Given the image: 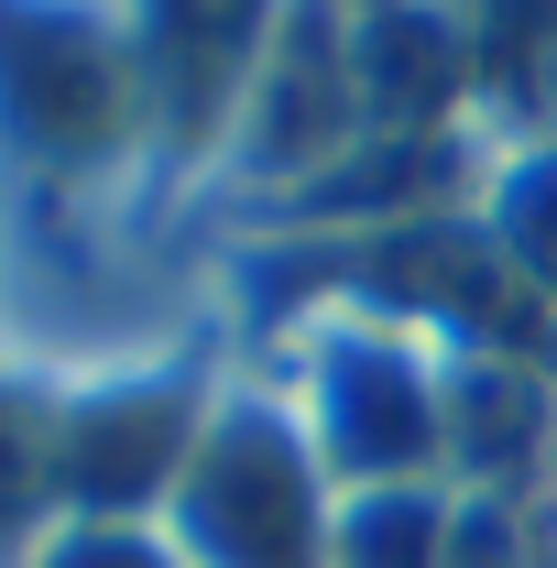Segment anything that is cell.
<instances>
[{
	"mask_svg": "<svg viewBox=\"0 0 557 568\" xmlns=\"http://www.w3.org/2000/svg\"><path fill=\"white\" fill-rule=\"evenodd\" d=\"M67 568H153V558H142V547H77Z\"/></svg>",
	"mask_w": 557,
	"mask_h": 568,
	"instance_id": "cell-1",
	"label": "cell"
}]
</instances>
